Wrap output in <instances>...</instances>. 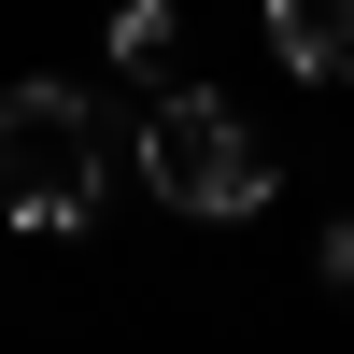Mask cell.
I'll list each match as a JSON object with an SVG mask.
<instances>
[{"label":"cell","mask_w":354,"mask_h":354,"mask_svg":"<svg viewBox=\"0 0 354 354\" xmlns=\"http://www.w3.org/2000/svg\"><path fill=\"white\" fill-rule=\"evenodd\" d=\"M270 15V57L298 85H354V0H255Z\"/></svg>","instance_id":"3"},{"label":"cell","mask_w":354,"mask_h":354,"mask_svg":"<svg viewBox=\"0 0 354 354\" xmlns=\"http://www.w3.org/2000/svg\"><path fill=\"white\" fill-rule=\"evenodd\" d=\"M142 185H156L170 213H198V227H241V213H270L283 170H270V142H255L213 85H170V100L142 113Z\"/></svg>","instance_id":"2"},{"label":"cell","mask_w":354,"mask_h":354,"mask_svg":"<svg viewBox=\"0 0 354 354\" xmlns=\"http://www.w3.org/2000/svg\"><path fill=\"white\" fill-rule=\"evenodd\" d=\"M326 283H340V312H354V213L326 227Z\"/></svg>","instance_id":"5"},{"label":"cell","mask_w":354,"mask_h":354,"mask_svg":"<svg viewBox=\"0 0 354 354\" xmlns=\"http://www.w3.org/2000/svg\"><path fill=\"white\" fill-rule=\"evenodd\" d=\"M185 15H170V0H128V15H113V71L142 85V100H170V85H185Z\"/></svg>","instance_id":"4"},{"label":"cell","mask_w":354,"mask_h":354,"mask_svg":"<svg viewBox=\"0 0 354 354\" xmlns=\"http://www.w3.org/2000/svg\"><path fill=\"white\" fill-rule=\"evenodd\" d=\"M100 100L85 85H0V213L43 227V241H85L100 213Z\"/></svg>","instance_id":"1"}]
</instances>
